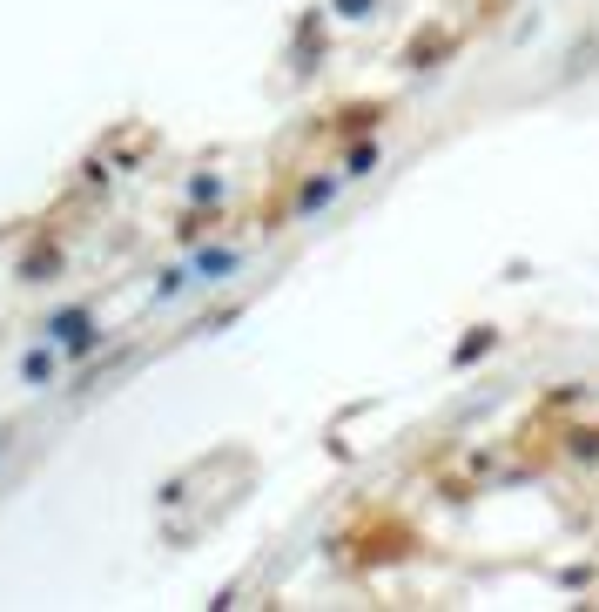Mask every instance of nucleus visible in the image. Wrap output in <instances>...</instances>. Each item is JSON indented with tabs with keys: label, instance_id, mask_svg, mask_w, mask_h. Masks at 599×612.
Listing matches in <instances>:
<instances>
[{
	"label": "nucleus",
	"instance_id": "1",
	"mask_svg": "<svg viewBox=\"0 0 599 612\" xmlns=\"http://www.w3.org/2000/svg\"><path fill=\"white\" fill-rule=\"evenodd\" d=\"M54 370H61V364H54V357H41V350H34L28 364H20V377H28V383H47V377H54Z\"/></svg>",
	"mask_w": 599,
	"mask_h": 612
}]
</instances>
